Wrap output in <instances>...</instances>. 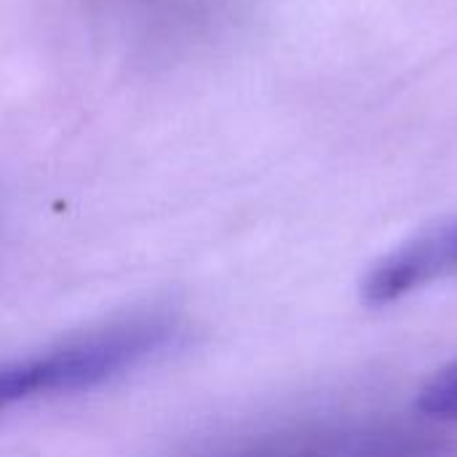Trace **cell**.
<instances>
[{"label": "cell", "mask_w": 457, "mask_h": 457, "mask_svg": "<svg viewBox=\"0 0 457 457\" xmlns=\"http://www.w3.org/2000/svg\"><path fill=\"white\" fill-rule=\"evenodd\" d=\"M450 276H457V222L428 230L383 257L367 273L361 297L367 305L380 308Z\"/></svg>", "instance_id": "1"}, {"label": "cell", "mask_w": 457, "mask_h": 457, "mask_svg": "<svg viewBox=\"0 0 457 457\" xmlns=\"http://www.w3.org/2000/svg\"><path fill=\"white\" fill-rule=\"evenodd\" d=\"M32 396H48L46 359L32 356V359H19V361H3L0 364V412Z\"/></svg>", "instance_id": "2"}, {"label": "cell", "mask_w": 457, "mask_h": 457, "mask_svg": "<svg viewBox=\"0 0 457 457\" xmlns=\"http://www.w3.org/2000/svg\"><path fill=\"white\" fill-rule=\"evenodd\" d=\"M418 410L434 420L457 423V361L431 375L418 394Z\"/></svg>", "instance_id": "3"}]
</instances>
